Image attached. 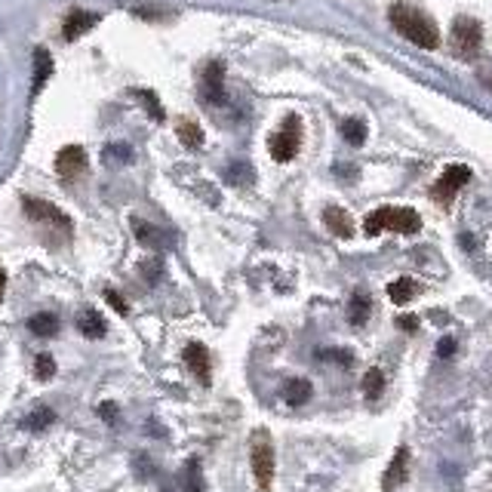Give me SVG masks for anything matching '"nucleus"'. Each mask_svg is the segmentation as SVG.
<instances>
[{"instance_id":"nucleus-22","label":"nucleus","mask_w":492,"mask_h":492,"mask_svg":"<svg viewBox=\"0 0 492 492\" xmlns=\"http://www.w3.org/2000/svg\"><path fill=\"white\" fill-rule=\"evenodd\" d=\"M179 139H182L188 148H198V145H204V133H200V127L198 123H182V127H179Z\"/></svg>"},{"instance_id":"nucleus-20","label":"nucleus","mask_w":492,"mask_h":492,"mask_svg":"<svg viewBox=\"0 0 492 492\" xmlns=\"http://www.w3.org/2000/svg\"><path fill=\"white\" fill-rule=\"evenodd\" d=\"M49 71H53V62H49V56L43 49H38L34 53V92L43 90V83L49 81Z\"/></svg>"},{"instance_id":"nucleus-4","label":"nucleus","mask_w":492,"mask_h":492,"mask_svg":"<svg viewBox=\"0 0 492 492\" xmlns=\"http://www.w3.org/2000/svg\"><path fill=\"white\" fill-rule=\"evenodd\" d=\"M480 40H483L480 22L468 19V16L455 19V25H452V47H455V53H459L461 59H471L477 49H480Z\"/></svg>"},{"instance_id":"nucleus-17","label":"nucleus","mask_w":492,"mask_h":492,"mask_svg":"<svg viewBox=\"0 0 492 492\" xmlns=\"http://www.w3.org/2000/svg\"><path fill=\"white\" fill-rule=\"evenodd\" d=\"M311 397V382L308 379H293V382H286V388H284V400L289 403V407H302Z\"/></svg>"},{"instance_id":"nucleus-23","label":"nucleus","mask_w":492,"mask_h":492,"mask_svg":"<svg viewBox=\"0 0 492 492\" xmlns=\"http://www.w3.org/2000/svg\"><path fill=\"white\" fill-rule=\"evenodd\" d=\"M342 136H345V139H348L351 145H364V139H366L364 120H345V123H342Z\"/></svg>"},{"instance_id":"nucleus-2","label":"nucleus","mask_w":492,"mask_h":492,"mask_svg":"<svg viewBox=\"0 0 492 492\" xmlns=\"http://www.w3.org/2000/svg\"><path fill=\"white\" fill-rule=\"evenodd\" d=\"M364 228H366V234L369 237H375V234H382V231H397V234H416L418 228H422V219H418V213L416 209H375V213H369L366 215V222H364Z\"/></svg>"},{"instance_id":"nucleus-18","label":"nucleus","mask_w":492,"mask_h":492,"mask_svg":"<svg viewBox=\"0 0 492 492\" xmlns=\"http://www.w3.org/2000/svg\"><path fill=\"white\" fill-rule=\"evenodd\" d=\"M416 293H418V286H416V280H409V277H400V280H394V284L388 286L391 302H397V305H407Z\"/></svg>"},{"instance_id":"nucleus-12","label":"nucleus","mask_w":492,"mask_h":492,"mask_svg":"<svg viewBox=\"0 0 492 492\" xmlns=\"http://www.w3.org/2000/svg\"><path fill=\"white\" fill-rule=\"evenodd\" d=\"M185 364L188 369H191L198 379H209V351L204 348V345H198V342H191L185 348Z\"/></svg>"},{"instance_id":"nucleus-1","label":"nucleus","mask_w":492,"mask_h":492,"mask_svg":"<svg viewBox=\"0 0 492 492\" xmlns=\"http://www.w3.org/2000/svg\"><path fill=\"white\" fill-rule=\"evenodd\" d=\"M391 25L400 31V38H407L409 43H416L422 49H434L440 43V31L434 25V19L409 4L391 6Z\"/></svg>"},{"instance_id":"nucleus-8","label":"nucleus","mask_w":492,"mask_h":492,"mask_svg":"<svg viewBox=\"0 0 492 492\" xmlns=\"http://www.w3.org/2000/svg\"><path fill=\"white\" fill-rule=\"evenodd\" d=\"M22 206H25V215H28V219H34V222H56L59 228H71L68 215H65L62 209H56L53 204H47V200L28 198Z\"/></svg>"},{"instance_id":"nucleus-30","label":"nucleus","mask_w":492,"mask_h":492,"mask_svg":"<svg viewBox=\"0 0 492 492\" xmlns=\"http://www.w3.org/2000/svg\"><path fill=\"white\" fill-rule=\"evenodd\" d=\"M4 284H6V277H4V271H0V299H4Z\"/></svg>"},{"instance_id":"nucleus-15","label":"nucleus","mask_w":492,"mask_h":492,"mask_svg":"<svg viewBox=\"0 0 492 492\" xmlns=\"http://www.w3.org/2000/svg\"><path fill=\"white\" fill-rule=\"evenodd\" d=\"M369 311H373V302H369L366 293H354L348 302V323L351 327H364L369 321Z\"/></svg>"},{"instance_id":"nucleus-24","label":"nucleus","mask_w":492,"mask_h":492,"mask_svg":"<svg viewBox=\"0 0 492 492\" xmlns=\"http://www.w3.org/2000/svg\"><path fill=\"white\" fill-rule=\"evenodd\" d=\"M34 373H38V379H53V373H56L53 357H49V354H40V357L34 360Z\"/></svg>"},{"instance_id":"nucleus-7","label":"nucleus","mask_w":492,"mask_h":492,"mask_svg":"<svg viewBox=\"0 0 492 492\" xmlns=\"http://www.w3.org/2000/svg\"><path fill=\"white\" fill-rule=\"evenodd\" d=\"M56 172H59L62 179H81L86 172V151L81 145H68V148L59 151V157H56Z\"/></svg>"},{"instance_id":"nucleus-29","label":"nucleus","mask_w":492,"mask_h":492,"mask_svg":"<svg viewBox=\"0 0 492 492\" xmlns=\"http://www.w3.org/2000/svg\"><path fill=\"white\" fill-rule=\"evenodd\" d=\"M397 323H400L403 329H409V332H416V327H418V323L412 321V317H403V321H397Z\"/></svg>"},{"instance_id":"nucleus-11","label":"nucleus","mask_w":492,"mask_h":492,"mask_svg":"<svg viewBox=\"0 0 492 492\" xmlns=\"http://www.w3.org/2000/svg\"><path fill=\"white\" fill-rule=\"evenodd\" d=\"M99 22L96 13H83V10H75L68 19H65V40H75L81 38V34L90 31L92 25Z\"/></svg>"},{"instance_id":"nucleus-28","label":"nucleus","mask_w":492,"mask_h":492,"mask_svg":"<svg viewBox=\"0 0 492 492\" xmlns=\"http://www.w3.org/2000/svg\"><path fill=\"white\" fill-rule=\"evenodd\" d=\"M99 412H102L108 422H111V418H114V403H102V407H99Z\"/></svg>"},{"instance_id":"nucleus-5","label":"nucleus","mask_w":492,"mask_h":492,"mask_svg":"<svg viewBox=\"0 0 492 492\" xmlns=\"http://www.w3.org/2000/svg\"><path fill=\"white\" fill-rule=\"evenodd\" d=\"M299 142H302L299 120H295V118H286L284 127H280L277 133L271 136V157H274L277 163L293 161L295 151H299Z\"/></svg>"},{"instance_id":"nucleus-26","label":"nucleus","mask_w":492,"mask_h":492,"mask_svg":"<svg viewBox=\"0 0 492 492\" xmlns=\"http://www.w3.org/2000/svg\"><path fill=\"white\" fill-rule=\"evenodd\" d=\"M105 299L111 302V305L120 311V314H127V302H120V295H118V293H105Z\"/></svg>"},{"instance_id":"nucleus-13","label":"nucleus","mask_w":492,"mask_h":492,"mask_svg":"<svg viewBox=\"0 0 492 492\" xmlns=\"http://www.w3.org/2000/svg\"><path fill=\"white\" fill-rule=\"evenodd\" d=\"M323 222H327V228L336 237H351L354 234V222L342 206H329L327 213H323Z\"/></svg>"},{"instance_id":"nucleus-14","label":"nucleus","mask_w":492,"mask_h":492,"mask_svg":"<svg viewBox=\"0 0 492 492\" xmlns=\"http://www.w3.org/2000/svg\"><path fill=\"white\" fill-rule=\"evenodd\" d=\"M77 327L86 338H102L105 336V321L99 317L96 308H83L81 317H77Z\"/></svg>"},{"instance_id":"nucleus-21","label":"nucleus","mask_w":492,"mask_h":492,"mask_svg":"<svg viewBox=\"0 0 492 492\" xmlns=\"http://www.w3.org/2000/svg\"><path fill=\"white\" fill-rule=\"evenodd\" d=\"M53 409H47V407H38L31 412V416L25 418V422H22V428H28V431H43L47 428V425H53Z\"/></svg>"},{"instance_id":"nucleus-9","label":"nucleus","mask_w":492,"mask_h":492,"mask_svg":"<svg viewBox=\"0 0 492 492\" xmlns=\"http://www.w3.org/2000/svg\"><path fill=\"white\" fill-rule=\"evenodd\" d=\"M407 468H409V450H403L400 446L394 459H391L388 471H385V492H394L403 480H407Z\"/></svg>"},{"instance_id":"nucleus-27","label":"nucleus","mask_w":492,"mask_h":492,"mask_svg":"<svg viewBox=\"0 0 492 492\" xmlns=\"http://www.w3.org/2000/svg\"><path fill=\"white\" fill-rule=\"evenodd\" d=\"M437 351H440V357H446V354H452V351H455V342H452V338H444Z\"/></svg>"},{"instance_id":"nucleus-16","label":"nucleus","mask_w":492,"mask_h":492,"mask_svg":"<svg viewBox=\"0 0 492 492\" xmlns=\"http://www.w3.org/2000/svg\"><path fill=\"white\" fill-rule=\"evenodd\" d=\"M28 329H31L34 336H40V338H49V336L59 332V317L49 314V311H40V314H34L31 321H28Z\"/></svg>"},{"instance_id":"nucleus-19","label":"nucleus","mask_w":492,"mask_h":492,"mask_svg":"<svg viewBox=\"0 0 492 492\" xmlns=\"http://www.w3.org/2000/svg\"><path fill=\"white\" fill-rule=\"evenodd\" d=\"M382 391H385V375H382V369H366L364 375V397L369 403L379 400Z\"/></svg>"},{"instance_id":"nucleus-3","label":"nucleus","mask_w":492,"mask_h":492,"mask_svg":"<svg viewBox=\"0 0 492 492\" xmlns=\"http://www.w3.org/2000/svg\"><path fill=\"white\" fill-rule=\"evenodd\" d=\"M250 461H252V474H256L259 489H271L274 480V446L271 437L265 431H256L250 444Z\"/></svg>"},{"instance_id":"nucleus-25","label":"nucleus","mask_w":492,"mask_h":492,"mask_svg":"<svg viewBox=\"0 0 492 492\" xmlns=\"http://www.w3.org/2000/svg\"><path fill=\"white\" fill-rule=\"evenodd\" d=\"M188 492H204V487H200V468H198V461H188Z\"/></svg>"},{"instance_id":"nucleus-10","label":"nucleus","mask_w":492,"mask_h":492,"mask_svg":"<svg viewBox=\"0 0 492 492\" xmlns=\"http://www.w3.org/2000/svg\"><path fill=\"white\" fill-rule=\"evenodd\" d=\"M200 96H204L206 102H213V105H222L225 92H222V68L219 65H209L206 68L204 83H200Z\"/></svg>"},{"instance_id":"nucleus-6","label":"nucleus","mask_w":492,"mask_h":492,"mask_svg":"<svg viewBox=\"0 0 492 492\" xmlns=\"http://www.w3.org/2000/svg\"><path fill=\"white\" fill-rule=\"evenodd\" d=\"M468 179H471V170L468 166H450V170L444 172V176L437 179V185H434V200L437 204H450V200L455 198V194L461 191V188L468 185Z\"/></svg>"}]
</instances>
